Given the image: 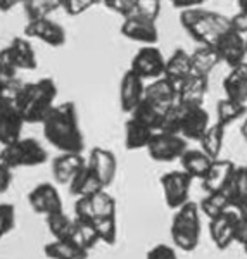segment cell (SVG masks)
<instances>
[{
	"instance_id": "obj_5",
	"label": "cell",
	"mask_w": 247,
	"mask_h": 259,
	"mask_svg": "<svg viewBox=\"0 0 247 259\" xmlns=\"http://www.w3.org/2000/svg\"><path fill=\"white\" fill-rule=\"evenodd\" d=\"M200 211L197 202H187L180 209L175 211L171 218L170 235L173 245L183 252H194L200 242Z\"/></svg>"
},
{
	"instance_id": "obj_47",
	"label": "cell",
	"mask_w": 247,
	"mask_h": 259,
	"mask_svg": "<svg viewBox=\"0 0 247 259\" xmlns=\"http://www.w3.org/2000/svg\"><path fill=\"white\" fill-rule=\"evenodd\" d=\"M230 23H232L233 31H237L238 35H242V36L247 35V14H244V12H237L235 16L230 18Z\"/></svg>"
},
{
	"instance_id": "obj_20",
	"label": "cell",
	"mask_w": 247,
	"mask_h": 259,
	"mask_svg": "<svg viewBox=\"0 0 247 259\" xmlns=\"http://www.w3.org/2000/svg\"><path fill=\"white\" fill-rule=\"evenodd\" d=\"M144 99L147 100L149 104H152L157 111L166 114V112L178 102V92L173 83L162 76L154 81H149V85H145Z\"/></svg>"
},
{
	"instance_id": "obj_8",
	"label": "cell",
	"mask_w": 247,
	"mask_h": 259,
	"mask_svg": "<svg viewBox=\"0 0 247 259\" xmlns=\"http://www.w3.org/2000/svg\"><path fill=\"white\" fill-rule=\"evenodd\" d=\"M188 149V142L180 135L166 132H156L147 145V154L156 162H173L180 161Z\"/></svg>"
},
{
	"instance_id": "obj_31",
	"label": "cell",
	"mask_w": 247,
	"mask_h": 259,
	"mask_svg": "<svg viewBox=\"0 0 247 259\" xmlns=\"http://www.w3.org/2000/svg\"><path fill=\"white\" fill-rule=\"evenodd\" d=\"M216 50L208 45H200L190 54V64H192V74H200V76H209L213 69L220 64Z\"/></svg>"
},
{
	"instance_id": "obj_25",
	"label": "cell",
	"mask_w": 247,
	"mask_h": 259,
	"mask_svg": "<svg viewBox=\"0 0 247 259\" xmlns=\"http://www.w3.org/2000/svg\"><path fill=\"white\" fill-rule=\"evenodd\" d=\"M192 74V64H190V54L183 49L173 50V54L166 59L164 66V78L170 80L175 87L178 89V85L182 81H185Z\"/></svg>"
},
{
	"instance_id": "obj_41",
	"label": "cell",
	"mask_w": 247,
	"mask_h": 259,
	"mask_svg": "<svg viewBox=\"0 0 247 259\" xmlns=\"http://www.w3.org/2000/svg\"><path fill=\"white\" fill-rule=\"evenodd\" d=\"M159 12H161V0H135V11L132 16L157 21Z\"/></svg>"
},
{
	"instance_id": "obj_24",
	"label": "cell",
	"mask_w": 247,
	"mask_h": 259,
	"mask_svg": "<svg viewBox=\"0 0 247 259\" xmlns=\"http://www.w3.org/2000/svg\"><path fill=\"white\" fill-rule=\"evenodd\" d=\"M6 49L9 50L11 59L14 61V64L18 69L33 71V69L38 68L36 52L28 38H24V36H14Z\"/></svg>"
},
{
	"instance_id": "obj_22",
	"label": "cell",
	"mask_w": 247,
	"mask_h": 259,
	"mask_svg": "<svg viewBox=\"0 0 247 259\" xmlns=\"http://www.w3.org/2000/svg\"><path fill=\"white\" fill-rule=\"evenodd\" d=\"M178 104L182 106H204L209 92V76L200 74H190L185 81L178 85Z\"/></svg>"
},
{
	"instance_id": "obj_21",
	"label": "cell",
	"mask_w": 247,
	"mask_h": 259,
	"mask_svg": "<svg viewBox=\"0 0 247 259\" xmlns=\"http://www.w3.org/2000/svg\"><path fill=\"white\" fill-rule=\"evenodd\" d=\"M145 95V81L137 76L133 71H127L119 81V106L128 114L144 100Z\"/></svg>"
},
{
	"instance_id": "obj_6",
	"label": "cell",
	"mask_w": 247,
	"mask_h": 259,
	"mask_svg": "<svg viewBox=\"0 0 247 259\" xmlns=\"http://www.w3.org/2000/svg\"><path fill=\"white\" fill-rule=\"evenodd\" d=\"M47 161V149L33 137H21L19 140L0 149V162L11 171L18 168H36Z\"/></svg>"
},
{
	"instance_id": "obj_48",
	"label": "cell",
	"mask_w": 247,
	"mask_h": 259,
	"mask_svg": "<svg viewBox=\"0 0 247 259\" xmlns=\"http://www.w3.org/2000/svg\"><path fill=\"white\" fill-rule=\"evenodd\" d=\"M12 187V171L0 162V194L9 192Z\"/></svg>"
},
{
	"instance_id": "obj_9",
	"label": "cell",
	"mask_w": 247,
	"mask_h": 259,
	"mask_svg": "<svg viewBox=\"0 0 247 259\" xmlns=\"http://www.w3.org/2000/svg\"><path fill=\"white\" fill-rule=\"evenodd\" d=\"M116 209H118L116 199L107 190H102L99 194L92 195V197H81L74 200L73 218L95 221L100 218L116 216Z\"/></svg>"
},
{
	"instance_id": "obj_19",
	"label": "cell",
	"mask_w": 247,
	"mask_h": 259,
	"mask_svg": "<svg viewBox=\"0 0 247 259\" xmlns=\"http://www.w3.org/2000/svg\"><path fill=\"white\" fill-rule=\"evenodd\" d=\"M24 119L16 104L0 102V147L12 144L23 137Z\"/></svg>"
},
{
	"instance_id": "obj_43",
	"label": "cell",
	"mask_w": 247,
	"mask_h": 259,
	"mask_svg": "<svg viewBox=\"0 0 247 259\" xmlns=\"http://www.w3.org/2000/svg\"><path fill=\"white\" fill-rule=\"evenodd\" d=\"M24 85H26V83L21 81L19 78L0 85V102L18 104V99H19L21 92H23V89H24Z\"/></svg>"
},
{
	"instance_id": "obj_45",
	"label": "cell",
	"mask_w": 247,
	"mask_h": 259,
	"mask_svg": "<svg viewBox=\"0 0 247 259\" xmlns=\"http://www.w3.org/2000/svg\"><path fill=\"white\" fill-rule=\"evenodd\" d=\"M145 259H178V252H177V247H175V245L156 244L147 250Z\"/></svg>"
},
{
	"instance_id": "obj_52",
	"label": "cell",
	"mask_w": 247,
	"mask_h": 259,
	"mask_svg": "<svg viewBox=\"0 0 247 259\" xmlns=\"http://www.w3.org/2000/svg\"><path fill=\"white\" fill-rule=\"evenodd\" d=\"M240 135H242V139H244V142L247 144V116L244 118V123H242V126H240Z\"/></svg>"
},
{
	"instance_id": "obj_2",
	"label": "cell",
	"mask_w": 247,
	"mask_h": 259,
	"mask_svg": "<svg viewBox=\"0 0 247 259\" xmlns=\"http://www.w3.org/2000/svg\"><path fill=\"white\" fill-rule=\"evenodd\" d=\"M57 85L52 78L28 81L18 99V109L26 124H42L56 107Z\"/></svg>"
},
{
	"instance_id": "obj_4",
	"label": "cell",
	"mask_w": 247,
	"mask_h": 259,
	"mask_svg": "<svg viewBox=\"0 0 247 259\" xmlns=\"http://www.w3.org/2000/svg\"><path fill=\"white\" fill-rule=\"evenodd\" d=\"M209 126L211 119L204 106H182L177 102L164 114L159 132L175 133L187 142H199Z\"/></svg>"
},
{
	"instance_id": "obj_40",
	"label": "cell",
	"mask_w": 247,
	"mask_h": 259,
	"mask_svg": "<svg viewBox=\"0 0 247 259\" xmlns=\"http://www.w3.org/2000/svg\"><path fill=\"white\" fill-rule=\"evenodd\" d=\"M16 228V207L14 204L0 202V240Z\"/></svg>"
},
{
	"instance_id": "obj_54",
	"label": "cell",
	"mask_w": 247,
	"mask_h": 259,
	"mask_svg": "<svg viewBox=\"0 0 247 259\" xmlns=\"http://www.w3.org/2000/svg\"><path fill=\"white\" fill-rule=\"evenodd\" d=\"M245 49H247V38H245Z\"/></svg>"
},
{
	"instance_id": "obj_16",
	"label": "cell",
	"mask_w": 247,
	"mask_h": 259,
	"mask_svg": "<svg viewBox=\"0 0 247 259\" xmlns=\"http://www.w3.org/2000/svg\"><path fill=\"white\" fill-rule=\"evenodd\" d=\"M87 164L97 175V178L106 189L112 185L116 173H118V157L112 150L106 147H94L87 156Z\"/></svg>"
},
{
	"instance_id": "obj_39",
	"label": "cell",
	"mask_w": 247,
	"mask_h": 259,
	"mask_svg": "<svg viewBox=\"0 0 247 259\" xmlns=\"http://www.w3.org/2000/svg\"><path fill=\"white\" fill-rule=\"evenodd\" d=\"M95 230H97L99 242L106 245H114L118 242V218L109 216V218H100L94 221Z\"/></svg>"
},
{
	"instance_id": "obj_49",
	"label": "cell",
	"mask_w": 247,
	"mask_h": 259,
	"mask_svg": "<svg viewBox=\"0 0 247 259\" xmlns=\"http://www.w3.org/2000/svg\"><path fill=\"white\" fill-rule=\"evenodd\" d=\"M237 244L240 245L242 250L245 252L247 256V216L242 212L240 218V225H238V232H237Z\"/></svg>"
},
{
	"instance_id": "obj_23",
	"label": "cell",
	"mask_w": 247,
	"mask_h": 259,
	"mask_svg": "<svg viewBox=\"0 0 247 259\" xmlns=\"http://www.w3.org/2000/svg\"><path fill=\"white\" fill-rule=\"evenodd\" d=\"M225 97L238 104H247V61L232 68L223 80Z\"/></svg>"
},
{
	"instance_id": "obj_3",
	"label": "cell",
	"mask_w": 247,
	"mask_h": 259,
	"mask_svg": "<svg viewBox=\"0 0 247 259\" xmlns=\"http://www.w3.org/2000/svg\"><path fill=\"white\" fill-rule=\"evenodd\" d=\"M180 24L192 40L200 45H208V47H213L221 35L232 30L228 16L202 9V7L182 11Z\"/></svg>"
},
{
	"instance_id": "obj_29",
	"label": "cell",
	"mask_w": 247,
	"mask_h": 259,
	"mask_svg": "<svg viewBox=\"0 0 247 259\" xmlns=\"http://www.w3.org/2000/svg\"><path fill=\"white\" fill-rule=\"evenodd\" d=\"M225 132L227 126L220 123H215L208 128V132L202 135V139L199 140V149L206 154L208 157H211L213 161L220 159L221 150H223V142H225Z\"/></svg>"
},
{
	"instance_id": "obj_14",
	"label": "cell",
	"mask_w": 247,
	"mask_h": 259,
	"mask_svg": "<svg viewBox=\"0 0 247 259\" xmlns=\"http://www.w3.org/2000/svg\"><path fill=\"white\" fill-rule=\"evenodd\" d=\"M24 35L28 38H36L44 44H47L49 47H62L68 40L66 30L61 26L59 23L49 19V18H42L35 21H28L26 26H24Z\"/></svg>"
},
{
	"instance_id": "obj_46",
	"label": "cell",
	"mask_w": 247,
	"mask_h": 259,
	"mask_svg": "<svg viewBox=\"0 0 247 259\" xmlns=\"http://www.w3.org/2000/svg\"><path fill=\"white\" fill-rule=\"evenodd\" d=\"M95 4H99V0H62L61 7L66 11V14L79 16L89 11L90 7H94Z\"/></svg>"
},
{
	"instance_id": "obj_35",
	"label": "cell",
	"mask_w": 247,
	"mask_h": 259,
	"mask_svg": "<svg viewBox=\"0 0 247 259\" xmlns=\"http://www.w3.org/2000/svg\"><path fill=\"white\" fill-rule=\"evenodd\" d=\"M247 116V104H238L230 99H221L216 104V123L228 126Z\"/></svg>"
},
{
	"instance_id": "obj_13",
	"label": "cell",
	"mask_w": 247,
	"mask_h": 259,
	"mask_svg": "<svg viewBox=\"0 0 247 259\" xmlns=\"http://www.w3.org/2000/svg\"><path fill=\"white\" fill-rule=\"evenodd\" d=\"M213 49L216 50L220 61L225 62L230 69L237 68L242 62H245V57H247L245 36L238 35V33L233 30L221 35L216 44L213 45Z\"/></svg>"
},
{
	"instance_id": "obj_42",
	"label": "cell",
	"mask_w": 247,
	"mask_h": 259,
	"mask_svg": "<svg viewBox=\"0 0 247 259\" xmlns=\"http://www.w3.org/2000/svg\"><path fill=\"white\" fill-rule=\"evenodd\" d=\"M18 68H16L14 61L11 59V54L7 49L0 50V85L9 83L18 78Z\"/></svg>"
},
{
	"instance_id": "obj_44",
	"label": "cell",
	"mask_w": 247,
	"mask_h": 259,
	"mask_svg": "<svg viewBox=\"0 0 247 259\" xmlns=\"http://www.w3.org/2000/svg\"><path fill=\"white\" fill-rule=\"evenodd\" d=\"M100 4L123 18H130L135 11V0H100Z\"/></svg>"
},
{
	"instance_id": "obj_36",
	"label": "cell",
	"mask_w": 247,
	"mask_h": 259,
	"mask_svg": "<svg viewBox=\"0 0 247 259\" xmlns=\"http://www.w3.org/2000/svg\"><path fill=\"white\" fill-rule=\"evenodd\" d=\"M45 225H47V230L54 240H69L71 233H73L74 220L69 214H66V211H61L47 216Z\"/></svg>"
},
{
	"instance_id": "obj_50",
	"label": "cell",
	"mask_w": 247,
	"mask_h": 259,
	"mask_svg": "<svg viewBox=\"0 0 247 259\" xmlns=\"http://www.w3.org/2000/svg\"><path fill=\"white\" fill-rule=\"evenodd\" d=\"M171 6L175 9L180 11H187V9H195V7H200L206 0H170Z\"/></svg>"
},
{
	"instance_id": "obj_17",
	"label": "cell",
	"mask_w": 247,
	"mask_h": 259,
	"mask_svg": "<svg viewBox=\"0 0 247 259\" xmlns=\"http://www.w3.org/2000/svg\"><path fill=\"white\" fill-rule=\"evenodd\" d=\"M238 166L235 162L228 161V159H216L213 161L211 168H209L208 175L204 177V180L200 182L202 190L206 194H213V192H225L227 194L230 183H232L233 177H235V171Z\"/></svg>"
},
{
	"instance_id": "obj_34",
	"label": "cell",
	"mask_w": 247,
	"mask_h": 259,
	"mask_svg": "<svg viewBox=\"0 0 247 259\" xmlns=\"http://www.w3.org/2000/svg\"><path fill=\"white\" fill-rule=\"evenodd\" d=\"M232 209V202H230L228 195L225 192H213V194H206L199 202V211L208 220H215L221 216L223 212Z\"/></svg>"
},
{
	"instance_id": "obj_56",
	"label": "cell",
	"mask_w": 247,
	"mask_h": 259,
	"mask_svg": "<svg viewBox=\"0 0 247 259\" xmlns=\"http://www.w3.org/2000/svg\"><path fill=\"white\" fill-rule=\"evenodd\" d=\"M99 4H100V0H99Z\"/></svg>"
},
{
	"instance_id": "obj_7",
	"label": "cell",
	"mask_w": 247,
	"mask_h": 259,
	"mask_svg": "<svg viewBox=\"0 0 247 259\" xmlns=\"http://www.w3.org/2000/svg\"><path fill=\"white\" fill-rule=\"evenodd\" d=\"M162 190V199L170 209L177 211L187 202H190V190H192V180L185 171H168L159 178Z\"/></svg>"
},
{
	"instance_id": "obj_55",
	"label": "cell",
	"mask_w": 247,
	"mask_h": 259,
	"mask_svg": "<svg viewBox=\"0 0 247 259\" xmlns=\"http://www.w3.org/2000/svg\"><path fill=\"white\" fill-rule=\"evenodd\" d=\"M244 214H245V216H247V211H245V212H244Z\"/></svg>"
},
{
	"instance_id": "obj_30",
	"label": "cell",
	"mask_w": 247,
	"mask_h": 259,
	"mask_svg": "<svg viewBox=\"0 0 247 259\" xmlns=\"http://www.w3.org/2000/svg\"><path fill=\"white\" fill-rule=\"evenodd\" d=\"M227 195L232 202V207L240 212L247 211V164L238 166L232 183H230Z\"/></svg>"
},
{
	"instance_id": "obj_11",
	"label": "cell",
	"mask_w": 247,
	"mask_h": 259,
	"mask_svg": "<svg viewBox=\"0 0 247 259\" xmlns=\"http://www.w3.org/2000/svg\"><path fill=\"white\" fill-rule=\"evenodd\" d=\"M242 212L237 209H228L215 220H209V237L213 245L218 250H227L230 245L237 242V232L240 225Z\"/></svg>"
},
{
	"instance_id": "obj_18",
	"label": "cell",
	"mask_w": 247,
	"mask_h": 259,
	"mask_svg": "<svg viewBox=\"0 0 247 259\" xmlns=\"http://www.w3.org/2000/svg\"><path fill=\"white\" fill-rule=\"evenodd\" d=\"M121 35L132 41H139L144 45H156L159 41V30L156 21H149L139 16L125 18L119 28Z\"/></svg>"
},
{
	"instance_id": "obj_37",
	"label": "cell",
	"mask_w": 247,
	"mask_h": 259,
	"mask_svg": "<svg viewBox=\"0 0 247 259\" xmlns=\"http://www.w3.org/2000/svg\"><path fill=\"white\" fill-rule=\"evenodd\" d=\"M130 118L140 121L142 124L149 126L150 130H154V132H159V126H161V121L164 118V114H162L161 111H157L152 104H149L147 100L144 99L139 106L133 109V112L130 114Z\"/></svg>"
},
{
	"instance_id": "obj_33",
	"label": "cell",
	"mask_w": 247,
	"mask_h": 259,
	"mask_svg": "<svg viewBox=\"0 0 247 259\" xmlns=\"http://www.w3.org/2000/svg\"><path fill=\"white\" fill-rule=\"evenodd\" d=\"M44 254L47 259H89L90 252L78 247L71 240H50L45 244Z\"/></svg>"
},
{
	"instance_id": "obj_10",
	"label": "cell",
	"mask_w": 247,
	"mask_h": 259,
	"mask_svg": "<svg viewBox=\"0 0 247 259\" xmlns=\"http://www.w3.org/2000/svg\"><path fill=\"white\" fill-rule=\"evenodd\" d=\"M164 66L166 57L162 56L161 50L154 45H144L133 56L130 62V71H133L144 81H154L164 76Z\"/></svg>"
},
{
	"instance_id": "obj_51",
	"label": "cell",
	"mask_w": 247,
	"mask_h": 259,
	"mask_svg": "<svg viewBox=\"0 0 247 259\" xmlns=\"http://www.w3.org/2000/svg\"><path fill=\"white\" fill-rule=\"evenodd\" d=\"M26 0H0V11L2 12H9L11 9H14L19 4H24Z\"/></svg>"
},
{
	"instance_id": "obj_32",
	"label": "cell",
	"mask_w": 247,
	"mask_h": 259,
	"mask_svg": "<svg viewBox=\"0 0 247 259\" xmlns=\"http://www.w3.org/2000/svg\"><path fill=\"white\" fill-rule=\"evenodd\" d=\"M74 220V227H73V233H71V242L81 247L83 250L90 252L92 249L97 247L99 244V237H97V230H95L94 221L89 220H79V218H73Z\"/></svg>"
},
{
	"instance_id": "obj_12",
	"label": "cell",
	"mask_w": 247,
	"mask_h": 259,
	"mask_svg": "<svg viewBox=\"0 0 247 259\" xmlns=\"http://www.w3.org/2000/svg\"><path fill=\"white\" fill-rule=\"evenodd\" d=\"M28 204L35 214H40L44 218L54 214V212L64 211V204L59 194L56 183L52 182H42L35 185L28 194Z\"/></svg>"
},
{
	"instance_id": "obj_1",
	"label": "cell",
	"mask_w": 247,
	"mask_h": 259,
	"mask_svg": "<svg viewBox=\"0 0 247 259\" xmlns=\"http://www.w3.org/2000/svg\"><path fill=\"white\" fill-rule=\"evenodd\" d=\"M45 140L59 154H83L85 149V137L79 126L78 109L74 102L66 100L56 104L50 114L42 123Z\"/></svg>"
},
{
	"instance_id": "obj_26",
	"label": "cell",
	"mask_w": 247,
	"mask_h": 259,
	"mask_svg": "<svg viewBox=\"0 0 247 259\" xmlns=\"http://www.w3.org/2000/svg\"><path fill=\"white\" fill-rule=\"evenodd\" d=\"M68 190L73 197L81 199V197H92V195L99 194V192H102V190H107V189L102 185V182L97 178V175H95L94 171L89 168V164H87L85 168L78 173V177L71 182Z\"/></svg>"
},
{
	"instance_id": "obj_28",
	"label": "cell",
	"mask_w": 247,
	"mask_h": 259,
	"mask_svg": "<svg viewBox=\"0 0 247 259\" xmlns=\"http://www.w3.org/2000/svg\"><path fill=\"white\" fill-rule=\"evenodd\" d=\"M154 133H156L154 130L142 124L140 121L130 118L127 123H125V147H127V150L147 149Z\"/></svg>"
},
{
	"instance_id": "obj_53",
	"label": "cell",
	"mask_w": 247,
	"mask_h": 259,
	"mask_svg": "<svg viewBox=\"0 0 247 259\" xmlns=\"http://www.w3.org/2000/svg\"><path fill=\"white\" fill-rule=\"evenodd\" d=\"M237 6H238V12L247 14V0H237Z\"/></svg>"
},
{
	"instance_id": "obj_15",
	"label": "cell",
	"mask_w": 247,
	"mask_h": 259,
	"mask_svg": "<svg viewBox=\"0 0 247 259\" xmlns=\"http://www.w3.org/2000/svg\"><path fill=\"white\" fill-rule=\"evenodd\" d=\"M87 166V157L83 154H59L50 162V173L56 185L69 187L78 173Z\"/></svg>"
},
{
	"instance_id": "obj_27",
	"label": "cell",
	"mask_w": 247,
	"mask_h": 259,
	"mask_svg": "<svg viewBox=\"0 0 247 259\" xmlns=\"http://www.w3.org/2000/svg\"><path fill=\"white\" fill-rule=\"evenodd\" d=\"M180 164H182V171H185L192 180L202 182L211 168L213 159L208 157L200 149H187L180 159Z\"/></svg>"
},
{
	"instance_id": "obj_38",
	"label": "cell",
	"mask_w": 247,
	"mask_h": 259,
	"mask_svg": "<svg viewBox=\"0 0 247 259\" xmlns=\"http://www.w3.org/2000/svg\"><path fill=\"white\" fill-rule=\"evenodd\" d=\"M62 6V0H26L24 2V12L28 21H35L47 18L49 14L56 12Z\"/></svg>"
}]
</instances>
